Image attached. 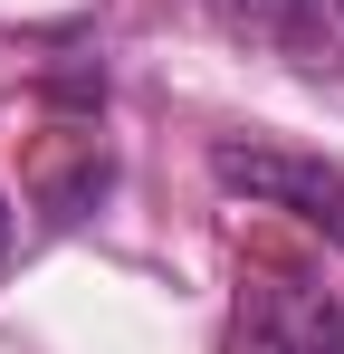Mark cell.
I'll return each mask as SVG.
<instances>
[{
  "mask_svg": "<svg viewBox=\"0 0 344 354\" xmlns=\"http://www.w3.org/2000/svg\"><path fill=\"white\" fill-rule=\"evenodd\" d=\"M211 173H220V192L258 201V211H287V221H306V230H325V239L344 249V173L325 163V153L220 134V144H211Z\"/></svg>",
  "mask_w": 344,
  "mask_h": 354,
  "instance_id": "cell-1",
  "label": "cell"
},
{
  "mask_svg": "<svg viewBox=\"0 0 344 354\" xmlns=\"http://www.w3.org/2000/svg\"><path fill=\"white\" fill-rule=\"evenodd\" d=\"M220 354H344V306H335V288L268 268V278L239 288Z\"/></svg>",
  "mask_w": 344,
  "mask_h": 354,
  "instance_id": "cell-2",
  "label": "cell"
},
{
  "mask_svg": "<svg viewBox=\"0 0 344 354\" xmlns=\"http://www.w3.org/2000/svg\"><path fill=\"white\" fill-rule=\"evenodd\" d=\"M211 19L239 29L249 48H268L278 67H296V77L344 86V0H211Z\"/></svg>",
  "mask_w": 344,
  "mask_h": 354,
  "instance_id": "cell-3",
  "label": "cell"
},
{
  "mask_svg": "<svg viewBox=\"0 0 344 354\" xmlns=\"http://www.w3.org/2000/svg\"><path fill=\"white\" fill-rule=\"evenodd\" d=\"M0 249H10V201H0Z\"/></svg>",
  "mask_w": 344,
  "mask_h": 354,
  "instance_id": "cell-4",
  "label": "cell"
}]
</instances>
